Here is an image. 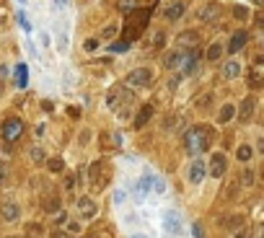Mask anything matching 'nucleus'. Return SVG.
I'll list each match as a JSON object with an SVG mask.
<instances>
[{
  "mask_svg": "<svg viewBox=\"0 0 264 238\" xmlns=\"http://www.w3.org/2000/svg\"><path fill=\"white\" fill-rule=\"evenodd\" d=\"M236 238H246V233H236Z\"/></svg>",
  "mask_w": 264,
  "mask_h": 238,
  "instance_id": "nucleus-34",
  "label": "nucleus"
},
{
  "mask_svg": "<svg viewBox=\"0 0 264 238\" xmlns=\"http://www.w3.org/2000/svg\"><path fill=\"white\" fill-rule=\"evenodd\" d=\"M0 218H3L6 223H16L21 218V207L16 202H3V207H0Z\"/></svg>",
  "mask_w": 264,
  "mask_h": 238,
  "instance_id": "nucleus-8",
  "label": "nucleus"
},
{
  "mask_svg": "<svg viewBox=\"0 0 264 238\" xmlns=\"http://www.w3.org/2000/svg\"><path fill=\"white\" fill-rule=\"evenodd\" d=\"M52 238H67V235H65V233H55Z\"/></svg>",
  "mask_w": 264,
  "mask_h": 238,
  "instance_id": "nucleus-33",
  "label": "nucleus"
},
{
  "mask_svg": "<svg viewBox=\"0 0 264 238\" xmlns=\"http://www.w3.org/2000/svg\"><path fill=\"white\" fill-rule=\"evenodd\" d=\"M44 207H47L50 212H55V210L60 207V200L55 202V194H47V200H44Z\"/></svg>",
  "mask_w": 264,
  "mask_h": 238,
  "instance_id": "nucleus-22",
  "label": "nucleus"
},
{
  "mask_svg": "<svg viewBox=\"0 0 264 238\" xmlns=\"http://www.w3.org/2000/svg\"><path fill=\"white\" fill-rule=\"evenodd\" d=\"M251 176H254V174H251V171H246V174L241 176V184H244V186H249V184H251Z\"/></svg>",
  "mask_w": 264,
  "mask_h": 238,
  "instance_id": "nucleus-28",
  "label": "nucleus"
},
{
  "mask_svg": "<svg viewBox=\"0 0 264 238\" xmlns=\"http://www.w3.org/2000/svg\"><path fill=\"white\" fill-rule=\"evenodd\" d=\"M50 169L57 174V171H62V161H60V158H57V161H50Z\"/></svg>",
  "mask_w": 264,
  "mask_h": 238,
  "instance_id": "nucleus-27",
  "label": "nucleus"
},
{
  "mask_svg": "<svg viewBox=\"0 0 264 238\" xmlns=\"http://www.w3.org/2000/svg\"><path fill=\"white\" fill-rule=\"evenodd\" d=\"M205 174H207L205 163H202V161H192V166H189V181H192V184H200V181L205 179Z\"/></svg>",
  "mask_w": 264,
  "mask_h": 238,
  "instance_id": "nucleus-10",
  "label": "nucleus"
},
{
  "mask_svg": "<svg viewBox=\"0 0 264 238\" xmlns=\"http://www.w3.org/2000/svg\"><path fill=\"white\" fill-rule=\"evenodd\" d=\"M236 158H238L241 163L251 161V145H238V150H236Z\"/></svg>",
  "mask_w": 264,
  "mask_h": 238,
  "instance_id": "nucleus-19",
  "label": "nucleus"
},
{
  "mask_svg": "<svg viewBox=\"0 0 264 238\" xmlns=\"http://www.w3.org/2000/svg\"><path fill=\"white\" fill-rule=\"evenodd\" d=\"M29 155H31V161H36V163H42V161H44V150H42V148H36V145H34V148H29Z\"/></svg>",
  "mask_w": 264,
  "mask_h": 238,
  "instance_id": "nucleus-21",
  "label": "nucleus"
},
{
  "mask_svg": "<svg viewBox=\"0 0 264 238\" xmlns=\"http://www.w3.org/2000/svg\"><path fill=\"white\" fill-rule=\"evenodd\" d=\"M166 230H169L171 235H179V233H181V220H179L176 212H169V215H166Z\"/></svg>",
  "mask_w": 264,
  "mask_h": 238,
  "instance_id": "nucleus-11",
  "label": "nucleus"
},
{
  "mask_svg": "<svg viewBox=\"0 0 264 238\" xmlns=\"http://www.w3.org/2000/svg\"><path fill=\"white\" fill-rule=\"evenodd\" d=\"M127 50V42H122V44H114V47H111V52H125Z\"/></svg>",
  "mask_w": 264,
  "mask_h": 238,
  "instance_id": "nucleus-29",
  "label": "nucleus"
},
{
  "mask_svg": "<svg viewBox=\"0 0 264 238\" xmlns=\"http://www.w3.org/2000/svg\"><path fill=\"white\" fill-rule=\"evenodd\" d=\"M65 218H67L65 212H57V218H55V223H57V225H62V223H65Z\"/></svg>",
  "mask_w": 264,
  "mask_h": 238,
  "instance_id": "nucleus-30",
  "label": "nucleus"
},
{
  "mask_svg": "<svg viewBox=\"0 0 264 238\" xmlns=\"http://www.w3.org/2000/svg\"><path fill=\"white\" fill-rule=\"evenodd\" d=\"M233 111H236L233 104H225V106L220 109V114H218V122H220V125H228L231 119H233Z\"/></svg>",
  "mask_w": 264,
  "mask_h": 238,
  "instance_id": "nucleus-16",
  "label": "nucleus"
},
{
  "mask_svg": "<svg viewBox=\"0 0 264 238\" xmlns=\"http://www.w3.org/2000/svg\"><path fill=\"white\" fill-rule=\"evenodd\" d=\"M114 34H117V26H106L101 36H104V39H109V36H114Z\"/></svg>",
  "mask_w": 264,
  "mask_h": 238,
  "instance_id": "nucleus-26",
  "label": "nucleus"
},
{
  "mask_svg": "<svg viewBox=\"0 0 264 238\" xmlns=\"http://www.w3.org/2000/svg\"><path fill=\"white\" fill-rule=\"evenodd\" d=\"M78 215L81 218H86V220H91V218H96V212H99V207H96V202L91 200V197H78Z\"/></svg>",
  "mask_w": 264,
  "mask_h": 238,
  "instance_id": "nucleus-6",
  "label": "nucleus"
},
{
  "mask_svg": "<svg viewBox=\"0 0 264 238\" xmlns=\"http://www.w3.org/2000/svg\"><path fill=\"white\" fill-rule=\"evenodd\" d=\"M145 21H148V13H145V11L140 13V8H137V11H135V13L127 18V23H125V31H127V36H130V39H132V36H137V31L145 26Z\"/></svg>",
  "mask_w": 264,
  "mask_h": 238,
  "instance_id": "nucleus-4",
  "label": "nucleus"
},
{
  "mask_svg": "<svg viewBox=\"0 0 264 238\" xmlns=\"http://www.w3.org/2000/svg\"><path fill=\"white\" fill-rule=\"evenodd\" d=\"M0 93H3V86H0Z\"/></svg>",
  "mask_w": 264,
  "mask_h": 238,
  "instance_id": "nucleus-37",
  "label": "nucleus"
},
{
  "mask_svg": "<svg viewBox=\"0 0 264 238\" xmlns=\"http://www.w3.org/2000/svg\"><path fill=\"white\" fill-rule=\"evenodd\" d=\"M220 57H223V44H220V42H215V44L207 50V60H210V62H215V60H220Z\"/></svg>",
  "mask_w": 264,
  "mask_h": 238,
  "instance_id": "nucleus-20",
  "label": "nucleus"
},
{
  "mask_svg": "<svg viewBox=\"0 0 264 238\" xmlns=\"http://www.w3.org/2000/svg\"><path fill=\"white\" fill-rule=\"evenodd\" d=\"M218 13H220V8H218L215 3H210V6L200 13V18H202V21H215V18H218Z\"/></svg>",
  "mask_w": 264,
  "mask_h": 238,
  "instance_id": "nucleus-17",
  "label": "nucleus"
},
{
  "mask_svg": "<svg viewBox=\"0 0 264 238\" xmlns=\"http://www.w3.org/2000/svg\"><path fill=\"white\" fill-rule=\"evenodd\" d=\"M137 6V0H119V11H130Z\"/></svg>",
  "mask_w": 264,
  "mask_h": 238,
  "instance_id": "nucleus-24",
  "label": "nucleus"
},
{
  "mask_svg": "<svg viewBox=\"0 0 264 238\" xmlns=\"http://www.w3.org/2000/svg\"><path fill=\"white\" fill-rule=\"evenodd\" d=\"M11 238H16V235H11Z\"/></svg>",
  "mask_w": 264,
  "mask_h": 238,
  "instance_id": "nucleus-38",
  "label": "nucleus"
},
{
  "mask_svg": "<svg viewBox=\"0 0 264 238\" xmlns=\"http://www.w3.org/2000/svg\"><path fill=\"white\" fill-rule=\"evenodd\" d=\"M254 106H256V101H254V96H249V99H244V104H241V119H251V114H254Z\"/></svg>",
  "mask_w": 264,
  "mask_h": 238,
  "instance_id": "nucleus-14",
  "label": "nucleus"
},
{
  "mask_svg": "<svg viewBox=\"0 0 264 238\" xmlns=\"http://www.w3.org/2000/svg\"><path fill=\"white\" fill-rule=\"evenodd\" d=\"M246 39H249V34L241 29V31H236L233 34V39H231V44H228V52L231 55H236V52H241L244 50V44H246Z\"/></svg>",
  "mask_w": 264,
  "mask_h": 238,
  "instance_id": "nucleus-9",
  "label": "nucleus"
},
{
  "mask_svg": "<svg viewBox=\"0 0 264 238\" xmlns=\"http://www.w3.org/2000/svg\"><path fill=\"white\" fill-rule=\"evenodd\" d=\"M195 235H197V238H205V230H202L200 225H195Z\"/></svg>",
  "mask_w": 264,
  "mask_h": 238,
  "instance_id": "nucleus-31",
  "label": "nucleus"
},
{
  "mask_svg": "<svg viewBox=\"0 0 264 238\" xmlns=\"http://www.w3.org/2000/svg\"><path fill=\"white\" fill-rule=\"evenodd\" d=\"M238 75H241V65H238L236 60L225 62V67H223V78H228V81H233V78H238Z\"/></svg>",
  "mask_w": 264,
  "mask_h": 238,
  "instance_id": "nucleus-13",
  "label": "nucleus"
},
{
  "mask_svg": "<svg viewBox=\"0 0 264 238\" xmlns=\"http://www.w3.org/2000/svg\"><path fill=\"white\" fill-rule=\"evenodd\" d=\"M233 16L246 21V18H249V8H244V6H236V8H233Z\"/></svg>",
  "mask_w": 264,
  "mask_h": 238,
  "instance_id": "nucleus-23",
  "label": "nucleus"
},
{
  "mask_svg": "<svg viewBox=\"0 0 264 238\" xmlns=\"http://www.w3.org/2000/svg\"><path fill=\"white\" fill-rule=\"evenodd\" d=\"M163 65H166L169 70H184V73H195V65H197V60H195L192 50L179 47L176 52H169V55H166Z\"/></svg>",
  "mask_w": 264,
  "mask_h": 238,
  "instance_id": "nucleus-1",
  "label": "nucleus"
},
{
  "mask_svg": "<svg viewBox=\"0 0 264 238\" xmlns=\"http://www.w3.org/2000/svg\"><path fill=\"white\" fill-rule=\"evenodd\" d=\"M21 135H23V122L21 119H8V122L3 125V137L8 142H16Z\"/></svg>",
  "mask_w": 264,
  "mask_h": 238,
  "instance_id": "nucleus-5",
  "label": "nucleus"
},
{
  "mask_svg": "<svg viewBox=\"0 0 264 238\" xmlns=\"http://www.w3.org/2000/svg\"><path fill=\"white\" fill-rule=\"evenodd\" d=\"M132 238H145V235H132Z\"/></svg>",
  "mask_w": 264,
  "mask_h": 238,
  "instance_id": "nucleus-36",
  "label": "nucleus"
},
{
  "mask_svg": "<svg viewBox=\"0 0 264 238\" xmlns=\"http://www.w3.org/2000/svg\"><path fill=\"white\" fill-rule=\"evenodd\" d=\"M207 145H210V130L207 127H195V130H189V132L184 135V148L189 150L192 155L205 153Z\"/></svg>",
  "mask_w": 264,
  "mask_h": 238,
  "instance_id": "nucleus-2",
  "label": "nucleus"
},
{
  "mask_svg": "<svg viewBox=\"0 0 264 238\" xmlns=\"http://www.w3.org/2000/svg\"><path fill=\"white\" fill-rule=\"evenodd\" d=\"M179 16H184V3H174V6L166 11V18H169V21H176Z\"/></svg>",
  "mask_w": 264,
  "mask_h": 238,
  "instance_id": "nucleus-18",
  "label": "nucleus"
},
{
  "mask_svg": "<svg viewBox=\"0 0 264 238\" xmlns=\"http://www.w3.org/2000/svg\"><path fill=\"white\" fill-rule=\"evenodd\" d=\"M150 114H153V104H145V106L140 109V114L135 116V127H137V130L148 125V119H150Z\"/></svg>",
  "mask_w": 264,
  "mask_h": 238,
  "instance_id": "nucleus-12",
  "label": "nucleus"
},
{
  "mask_svg": "<svg viewBox=\"0 0 264 238\" xmlns=\"http://www.w3.org/2000/svg\"><path fill=\"white\" fill-rule=\"evenodd\" d=\"M18 83L26 86V65H18Z\"/></svg>",
  "mask_w": 264,
  "mask_h": 238,
  "instance_id": "nucleus-25",
  "label": "nucleus"
},
{
  "mask_svg": "<svg viewBox=\"0 0 264 238\" xmlns=\"http://www.w3.org/2000/svg\"><path fill=\"white\" fill-rule=\"evenodd\" d=\"M150 81H153V70L150 67H137V70H132L127 75V86H132V88H142Z\"/></svg>",
  "mask_w": 264,
  "mask_h": 238,
  "instance_id": "nucleus-3",
  "label": "nucleus"
},
{
  "mask_svg": "<svg viewBox=\"0 0 264 238\" xmlns=\"http://www.w3.org/2000/svg\"><path fill=\"white\" fill-rule=\"evenodd\" d=\"M197 31H186V34H181L179 36V47H195L197 44Z\"/></svg>",
  "mask_w": 264,
  "mask_h": 238,
  "instance_id": "nucleus-15",
  "label": "nucleus"
},
{
  "mask_svg": "<svg viewBox=\"0 0 264 238\" xmlns=\"http://www.w3.org/2000/svg\"><path fill=\"white\" fill-rule=\"evenodd\" d=\"M225 169H228V163H225V155H223V153H215V155H212V161H210V176L223 179Z\"/></svg>",
  "mask_w": 264,
  "mask_h": 238,
  "instance_id": "nucleus-7",
  "label": "nucleus"
},
{
  "mask_svg": "<svg viewBox=\"0 0 264 238\" xmlns=\"http://www.w3.org/2000/svg\"><path fill=\"white\" fill-rule=\"evenodd\" d=\"M57 3H60V6H67V0H57Z\"/></svg>",
  "mask_w": 264,
  "mask_h": 238,
  "instance_id": "nucleus-35",
  "label": "nucleus"
},
{
  "mask_svg": "<svg viewBox=\"0 0 264 238\" xmlns=\"http://www.w3.org/2000/svg\"><path fill=\"white\" fill-rule=\"evenodd\" d=\"M8 75V67H3V65H0V78H6Z\"/></svg>",
  "mask_w": 264,
  "mask_h": 238,
  "instance_id": "nucleus-32",
  "label": "nucleus"
}]
</instances>
